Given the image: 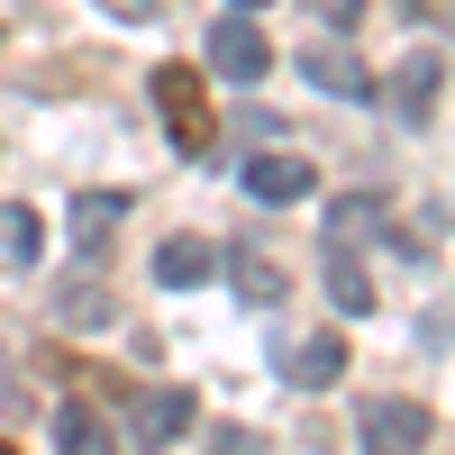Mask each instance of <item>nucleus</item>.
Masks as SVG:
<instances>
[{
	"label": "nucleus",
	"mask_w": 455,
	"mask_h": 455,
	"mask_svg": "<svg viewBox=\"0 0 455 455\" xmlns=\"http://www.w3.org/2000/svg\"><path fill=\"white\" fill-rule=\"evenodd\" d=\"M36 255H46V219L28 201H0V274H28Z\"/></svg>",
	"instance_id": "obj_11"
},
{
	"label": "nucleus",
	"mask_w": 455,
	"mask_h": 455,
	"mask_svg": "<svg viewBox=\"0 0 455 455\" xmlns=\"http://www.w3.org/2000/svg\"><path fill=\"white\" fill-rule=\"evenodd\" d=\"M310 10H319L328 28H347V36H355V19H364V0H310Z\"/></svg>",
	"instance_id": "obj_17"
},
{
	"label": "nucleus",
	"mask_w": 455,
	"mask_h": 455,
	"mask_svg": "<svg viewBox=\"0 0 455 455\" xmlns=\"http://www.w3.org/2000/svg\"><path fill=\"white\" fill-rule=\"evenodd\" d=\"M109 19H128V28H146V19H164V0H100Z\"/></svg>",
	"instance_id": "obj_16"
},
{
	"label": "nucleus",
	"mask_w": 455,
	"mask_h": 455,
	"mask_svg": "<svg viewBox=\"0 0 455 455\" xmlns=\"http://www.w3.org/2000/svg\"><path fill=\"white\" fill-rule=\"evenodd\" d=\"M300 73L319 92H337V100H373V73L355 64V46H300Z\"/></svg>",
	"instance_id": "obj_9"
},
{
	"label": "nucleus",
	"mask_w": 455,
	"mask_h": 455,
	"mask_svg": "<svg viewBox=\"0 0 455 455\" xmlns=\"http://www.w3.org/2000/svg\"><path fill=\"white\" fill-rule=\"evenodd\" d=\"M437 83H446V55H437V46H410V64L392 73V109H401L410 128L437 119Z\"/></svg>",
	"instance_id": "obj_5"
},
{
	"label": "nucleus",
	"mask_w": 455,
	"mask_h": 455,
	"mask_svg": "<svg viewBox=\"0 0 455 455\" xmlns=\"http://www.w3.org/2000/svg\"><path fill=\"white\" fill-rule=\"evenodd\" d=\"M119 219H128V192H83V201H73V246H83V255H109Z\"/></svg>",
	"instance_id": "obj_12"
},
{
	"label": "nucleus",
	"mask_w": 455,
	"mask_h": 455,
	"mask_svg": "<svg viewBox=\"0 0 455 455\" xmlns=\"http://www.w3.org/2000/svg\"><path fill=\"white\" fill-rule=\"evenodd\" d=\"M210 274H219V255H210L201 237H164V246H156V283H164V291H192V283H210Z\"/></svg>",
	"instance_id": "obj_13"
},
{
	"label": "nucleus",
	"mask_w": 455,
	"mask_h": 455,
	"mask_svg": "<svg viewBox=\"0 0 455 455\" xmlns=\"http://www.w3.org/2000/svg\"><path fill=\"white\" fill-rule=\"evenodd\" d=\"M401 10H410V19H437V0H401Z\"/></svg>",
	"instance_id": "obj_18"
},
{
	"label": "nucleus",
	"mask_w": 455,
	"mask_h": 455,
	"mask_svg": "<svg viewBox=\"0 0 455 455\" xmlns=\"http://www.w3.org/2000/svg\"><path fill=\"white\" fill-rule=\"evenodd\" d=\"M328 300H337L347 319H364V310H373V274H364V264L347 255V237L328 246Z\"/></svg>",
	"instance_id": "obj_14"
},
{
	"label": "nucleus",
	"mask_w": 455,
	"mask_h": 455,
	"mask_svg": "<svg viewBox=\"0 0 455 455\" xmlns=\"http://www.w3.org/2000/svg\"><path fill=\"white\" fill-rule=\"evenodd\" d=\"M355 428H364V446H383V455L428 446V437H437L428 410H419V401H392V392H383V401H364V419H355Z\"/></svg>",
	"instance_id": "obj_4"
},
{
	"label": "nucleus",
	"mask_w": 455,
	"mask_h": 455,
	"mask_svg": "<svg viewBox=\"0 0 455 455\" xmlns=\"http://www.w3.org/2000/svg\"><path fill=\"white\" fill-rule=\"evenodd\" d=\"M55 319L64 328H109V319H119V291H109L100 274H64L55 283Z\"/></svg>",
	"instance_id": "obj_8"
},
{
	"label": "nucleus",
	"mask_w": 455,
	"mask_h": 455,
	"mask_svg": "<svg viewBox=\"0 0 455 455\" xmlns=\"http://www.w3.org/2000/svg\"><path fill=\"white\" fill-rule=\"evenodd\" d=\"M156 109H164V128H173V146L182 156H210V92H201V73L192 64H156Z\"/></svg>",
	"instance_id": "obj_1"
},
{
	"label": "nucleus",
	"mask_w": 455,
	"mask_h": 455,
	"mask_svg": "<svg viewBox=\"0 0 455 455\" xmlns=\"http://www.w3.org/2000/svg\"><path fill=\"white\" fill-rule=\"evenodd\" d=\"M55 446H73V455H100V446H109L100 410H83V401H55Z\"/></svg>",
	"instance_id": "obj_15"
},
{
	"label": "nucleus",
	"mask_w": 455,
	"mask_h": 455,
	"mask_svg": "<svg viewBox=\"0 0 455 455\" xmlns=\"http://www.w3.org/2000/svg\"><path fill=\"white\" fill-rule=\"evenodd\" d=\"M201 428V401L192 392H137L128 401V437L137 446H173V437H192Z\"/></svg>",
	"instance_id": "obj_3"
},
{
	"label": "nucleus",
	"mask_w": 455,
	"mask_h": 455,
	"mask_svg": "<svg viewBox=\"0 0 455 455\" xmlns=\"http://www.w3.org/2000/svg\"><path fill=\"white\" fill-rule=\"evenodd\" d=\"M310 182H319L310 156H255L246 164V201H274L283 210V201H310Z\"/></svg>",
	"instance_id": "obj_7"
},
{
	"label": "nucleus",
	"mask_w": 455,
	"mask_h": 455,
	"mask_svg": "<svg viewBox=\"0 0 455 455\" xmlns=\"http://www.w3.org/2000/svg\"><path fill=\"white\" fill-rule=\"evenodd\" d=\"M283 373H291V392H328V383H347V337H300V347L283 355Z\"/></svg>",
	"instance_id": "obj_6"
},
{
	"label": "nucleus",
	"mask_w": 455,
	"mask_h": 455,
	"mask_svg": "<svg viewBox=\"0 0 455 455\" xmlns=\"http://www.w3.org/2000/svg\"><path fill=\"white\" fill-rule=\"evenodd\" d=\"M237 10H264V0H237Z\"/></svg>",
	"instance_id": "obj_19"
},
{
	"label": "nucleus",
	"mask_w": 455,
	"mask_h": 455,
	"mask_svg": "<svg viewBox=\"0 0 455 455\" xmlns=\"http://www.w3.org/2000/svg\"><path fill=\"white\" fill-rule=\"evenodd\" d=\"M210 73H219V83H264V73H274V46H264V28L246 10H228L210 28Z\"/></svg>",
	"instance_id": "obj_2"
},
{
	"label": "nucleus",
	"mask_w": 455,
	"mask_h": 455,
	"mask_svg": "<svg viewBox=\"0 0 455 455\" xmlns=\"http://www.w3.org/2000/svg\"><path fill=\"white\" fill-rule=\"evenodd\" d=\"M228 283H237V300H246V310H274V300H283V264L246 237V246H228Z\"/></svg>",
	"instance_id": "obj_10"
}]
</instances>
